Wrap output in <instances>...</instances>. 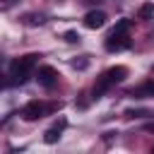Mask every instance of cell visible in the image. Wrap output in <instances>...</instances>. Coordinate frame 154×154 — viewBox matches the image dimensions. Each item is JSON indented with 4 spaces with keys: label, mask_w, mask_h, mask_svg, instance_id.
Listing matches in <instances>:
<instances>
[{
    "label": "cell",
    "mask_w": 154,
    "mask_h": 154,
    "mask_svg": "<svg viewBox=\"0 0 154 154\" xmlns=\"http://www.w3.org/2000/svg\"><path fill=\"white\" fill-rule=\"evenodd\" d=\"M144 130H149V132H154V123H149V125H144Z\"/></svg>",
    "instance_id": "5bb4252c"
},
{
    "label": "cell",
    "mask_w": 154,
    "mask_h": 154,
    "mask_svg": "<svg viewBox=\"0 0 154 154\" xmlns=\"http://www.w3.org/2000/svg\"><path fill=\"white\" fill-rule=\"evenodd\" d=\"M128 77V67L125 65H116V67H111V70H106L99 79H96V84H94V89H91V94H94V99H101L113 84H118V82H123Z\"/></svg>",
    "instance_id": "7a4b0ae2"
},
{
    "label": "cell",
    "mask_w": 154,
    "mask_h": 154,
    "mask_svg": "<svg viewBox=\"0 0 154 154\" xmlns=\"http://www.w3.org/2000/svg\"><path fill=\"white\" fill-rule=\"evenodd\" d=\"M36 79H38V84H41V87L51 89V87H55V82H58V70H55V67H51V65H43V67H38Z\"/></svg>",
    "instance_id": "277c9868"
},
{
    "label": "cell",
    "mask_w": 154,
    "mask_h": 154,
    "mask_svg": "<svg viewBox=\"0 0 154 154\" xmlns=\"http://www.w3.org/2000/svg\"><path fill=\"white\" fill-rule=\"evenodd\" d=\"M82 2H101V0H82Z\"/></svg>",
    "instance_id": "9a60e30c"
},
{
    "label": "cell",
    "mask_w": 154,
    "mask_h": 154,
    "mask_svg": "<svg viewBox=\"0 0 154 154\" xmlns=\"http://www.w3.org/2000/svg\"><path fill=\"white\" fill-rule=\"evenodd\" d=\"M125 116L128 118H142V116H149V111H144V108H128Z\"/></svg>",
    "instance_id": "8fae6325"
},
{
    "label": "cell",
    "mask_w": 154,
    "mask_h": 154,
    "mask_svg": "<svg viewBox=\"0 0 154 154\" xmlns=\"http://www.w3.org/2000/svg\"><path fill=\"white\" fill-rule=\"evenodd\" d=\"M36 60H38L36 53H29V55H22V58L12 60L10 63V84H24L31 77V70L36 67Z\"/></svg>",
    "instance_id": "6da1fadb"
},
{
    "label": "cell",
    "mask_w": 154,
    "mask_h": 154,
    "mask_svg": "<svg viewBox=\"0 0 154 154\" xmlns=\"http://www.w3.org/2000/svg\"><path fill=\"white\" fill-rule=\"evenodd\" d=\"M130 96H132V99H147V96H154V79H147V82H142L140 87H135V89L130 91Z\"/></svg>",
    "instance_id": "ba28073f"
},
{
    "label": "cell",
    "mask_w": 154,
    "mask_h": 154,
    "mask_svg": "<svg viewBox=\"0 0 154 154\" xmlns=\"http://www.w3.org/2000/svg\"><path fill=\"white\" fill-rule=\"evenodd\" d=\"M128 29H130V19H120L111 31H113V34H128Z\"/></svg>",
    "instance_id": "30bf717a"
},
{
    "label": "cell",
    "mask_w": 154,
    "mask_h": 154,
    "mask_svg": "<svg viewBox=\"0 0 154 154\" xmlns=\"http://www.w3.org/2000/svg\"><path fill=\"white\" fill-rule=\"evenodd\" d=\"M152 14H154V5H152V2H144V5L140 7V12H137L140 19H152Z\"/></svg>",
    "instance_id": "9c48e42d"
},
{
    "label": "cell",
    "mask_w": 154,
    "mask_h": 154,
    "mask_svg": "<svg viewBox=\"0 0 154 154\" xmlns=\"http://www.w3.org/2000/svg\"><path fill=\"white\" fill-rule=\"evenodd\" d=\"M65 41H67V43H77V41H79V34H77V31H65Z\"/></svg>",
    "instance_id": "7c38bea8"
},
{
    "label": "cell",
    "mask_w": 154,
    "mask_h": 154,
    "mask_svg": "<svg viewBox=\"0 0 154 154\" xmlns=\"http://www.w3.org/2000/svg\"><path fill=\"white\" fill-rule=\"evenodd\" d=\"M26 22H29V24H41V22H43V17H41V14H38V17H36V14H29V17H26Z\"/></svg>",
    "instance_id": "4fadbf2b"
},
{
    "label": "cell",
    "mask_w": 154,
    "mask_h": 154,
    "mask_svg": "<svg viewBox=\"0 0 154 154\" xmlns=\"http://www.w3.org/2000/svg\"><path fill=\"white\" fill-rule=\"evenodd\" d=\"M65 125H67V120H65V118H60L55 125H51V128L43 132V142H48V144L58 142V140H60V135H63V130H65Z\"/></svg>",
    "instance_id": "52a82bcc"
},
{
    "label": "cell",
    "mask_w": 154,
    "mask_h": 154,
    "mask_svg": "<svg viewBox=\"0 0 154 154\" xmlns=\"http://www.w3.org/2000/svg\"><path fill=\"white\" fill-rule=\"evenodd\" d=\"M46 111H48L46 103H41V101H29V103L22 108V118H24V120H38V118L46 116Z\"/></svg>",
    "instance_id": "3957f363"
},
{
    "label": "cell",
    "mask_w": 154,
    "mask_h": 154,
    "mask_svg": "<svg viewBox=\"0 0 154 154\" xmlns=\"http://www.w3.org/2000/svg\"><path fill=\"white\" fill-rule=\"evenodd\" d=\"M103 24H106V12L91 10V12L84 14V26H87V29H101Z\"/></svg>",
    "instance_id": "8992f818"
},
{
    "label": "cell",
    "mask_w": 154,
    "mask_h": 154,
    "mask_svg": "<svg viewBox=\"0 0 154 154\" xmlns=\"http://www.w3.org/2000/svg\"><path fill=\"white\" fill-rule=\"evenodd\" d=\"M130 46V36L128 34H108V38H106V51H123V48H128Z\"/></svg>",
    "instance_id": "5b68a950"
},
{
    "label": "cell",
    "mask_w": 154,
    "mask_h": 154,
    "mask_svg": "<svg viewBox=\"0 0 154 154\" xmlns=\"http://www.w3.org/2000/svg\"><path fill=\"white\" fill-rule=\"evenodd\" d=\"M152 152H154V149H152Z\"/></svg>",
    "instance_id": "2e32d148"
}]
</instances>
